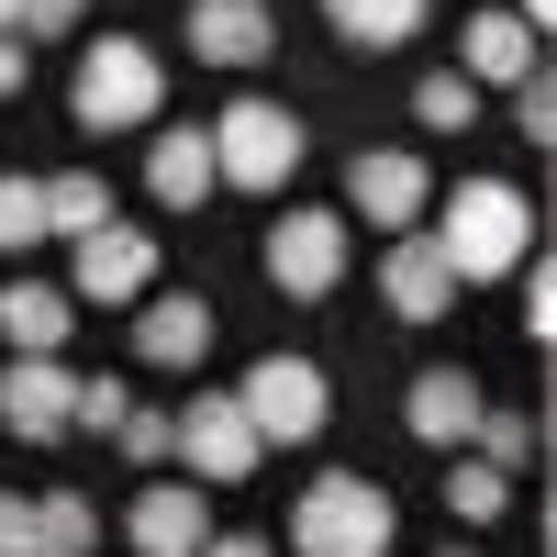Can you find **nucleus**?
Wrapping results in <instances>:
<instances>
[{
	"mask_svg": "<svg viewBox=\"0 0 557 557\" xmlns=\"http://www.w3.org/2000/svg\"><path fill=\"white\" fill-rule=\"evenodd\" d=\"M435 246L457 268V290H469V278H513L524 246H535V212H524L513 178H457L446 212H435Z\"/></svg>",
	"mask_w": 557,
	"mask_h": 557,
	"instance_id": "nucleus-1",
	"label": "nucleus"
},
{
	"mask_svg": "<svg viewBox=\"0 0 557 557\" xmlns=\"http://www.w3.org/2000/svg\"><path fill=\"white\" fill-rule=\"evenodd\" d=\"M290 546L301 557H391V491L380 480H312L290 502Z\"/></svg>",
	"mask_w": 557,
	"mask_h": 557,
	"instance_id": "nucleus-2",
	"label": "nucleus"
},
{
	"mask_svg": "<svg viewBox=\"0 0 557 557\" xmlns=\"http://www.w3.org/2000/svg\"><path fill=\"white\" fill-rule=\"evenodd\" d=\"M157 101H168V78H157V57H146L134 34H101V45L78 57V89H67V112H78L89 134H134Z\"/></svg>",
	"mask_w": 557,
	"mask_h": 557,
	"instance_id": "nucleus-3",
	"label": "nucleus"
},
{
	"mask_svg": "<svg viewBox=\"0 0 557 557\" xmlns=\"http://www.w3.org/2000/svg\"><path fill=\"white\" fill-rule=\"evenodd\" d=\"M290 168H301V112L223 101V123H212V178H223V190H278Z\"/></svg>",
	"mask_w": 557,
	"mask_h": 557,
	"instance_id": "nucleus-4",
	"label": "nucleus"
},
{
	"mask_svg": "<svg viewBox=\"0 0 557 557\" xmlns=\"http://www.w3.org/2000/svg\"><path fill=\"white\" fill-rule=\"evenodd\" d=\"M323 401H335V391H323L312 357H257L235 380V412L257 424V446H312L323 435Z\"/></svg>",
	"mask_w": 557,
	"mask_h": 557,
	"instance_id": "nucleus-5",
	"label": "nucleus"
},
{
	"mask_svg": "<svg viewBox=\"0 0 557 557\" xmlns=\"http://www.w3.org/2000/svg\"><path fill=\"white\" fill-rule=\"evenodd\" d=\"M268 278L290 301H323L346 278V212H278L268 223Z\"/></svg>",
	"mask_w": 557,
	"mask_h": 557,
	"instance_id": "nucleus-6",
	"label": "nucleus"
},
{
	"mask_svg": "<svg viewBox=\"0 0 557 557\" xmlns=\"http://www.w3.org/2000/svg\"><path fill=\"white\" fill-rule=\"evenodd\" d=\"M168 457H190V480H201V491H212V480H257V424L235 412V391H201L190 412H178Z\"/></svg>",
	"mask_w": 557,
	"mask_h": 557,
	"instance_id": "nucleus-7",
	"label": "nucleus"
},
{
	"mask_svg": "<svg viewBox=\"0 0 557 557\" xmlns=\"http://www.w3.org/2000/svg\"><path fill=\"white\" fill-rule=\"evenodd\" d=\"M67 412H78V368L67 357H12L0 368V424H12L23 446H57Z\"/></svg>",
	"mask_w": 557,
	"mask_h": 557,
	"instance_id": "nucleus-8",
	"label": "nucleus"
},
{
	"mask_svg": "<svg viewBox=\"0 0 557 557\" xmlns=\"http://www.w3.org/2000/svg\"><path fill=\"white\" fill-rule=\"evenodd\" d=\"M346 201H357V223H380V235H412V223H424V201H435V178H424V157L368 146V157L346 168Z\"/></svg>",
	"mask_w": 557,
	"mask_h": 557,
	"instance_id": "nucleus-9",
	"label": "nucleus"
},
{
	"mask_svg": "<svg viewBox=\"0 0 557 557\" xmlns=\"http://www.w3.org/2000/svg\"><path fill=\"white\" fill-rule=\"evenodd\" d=\"M123 535L146 546V557H201V535H212L201 480H146V491H134V513H123Z\"/></svg>",
	"mask_w": 557,
	"mask_h": 557,
	"instance_id": "nucleus-10",
	"label": "nucleus"
},
{
	"mask_svg": "<svg viewBox=\"0 0 557 557\" xmlns=\"http://www.w3.org/2000/svg\"><path fill=\"white\" fill-rule=\"evenodd\" d=\"M380 301L401 312V323H435L446 301H457V268H446V246L412 223V235H391V257H380Z\"/></svg>",
	"mask_w": 557,
	"mask_h": 557,
	"instance_id": "nucleus-11",
	"label": "nucleus"
},
{
	"mask_svg": "<svg viewBox=\"0 0 557 557\" xmlns=\"http://www.w3.org/2000/svg\"><path fill=\"white\" fill-rule=\"evenodd\" d=\"M146 278H157V246L134 235V223H101V235H78V301L123 312V301H146Z\"/></svg>",
	"mask_w": 557,
	"mask_h": 557,
	"instance_id": "nucleus-12",
	"label": "nucleus"
},
{
	"mask_svg": "<svg viewBox=\"0 0 557 557\" xmlns=\"http://www.w3.org/2000/svg\"><path fill=\"white\" fill-rule=\"evenodd\" d=\"M268 45H278L268 0H190V57H212V67H268Z\"/></svg>",
	"mask_w": 557,
	"mask_h": 557,
	"instance_id": "nucleus-13",
	"label": "nucleus"
},
{
	"mask_svg": "<svg viewBox=\"0 0 557 557\" xmlns=\"http://www.w3.org/2000/svg\"><path fill=\"white\" fill-rule=\"evenodd\" d=\"M401 424L424 435L435 457H446V446H469V424H480V380H469V368H424V380L401 391Z\"/></svg>",
	"mask_w": 557,
	"mask_h": 557,
	"instance_id": "nucleus-14",
	"label": "nucleus"
},
{
	"mask_svg": "<svg viewBox=\"0 0 557 557\" xmlns=\"http://www.w3.org/2000/svg\"><path fill=\"white\" fill-rule=\"evenodd\" d=\"M146 190H157L168 212H201V201L223 190V178H212V134H201V123H168L157 146H146Z\"/></svg>",
	"mask_w": 557,
	"mask_h": 557,
	"instance_id": "nucleus-15",
	"label": "nucleus"
},
{
	"mask_svg": "<svg viewBox=\"0 0 557 557\" xmlns=\"http://www.w3.org/2000/svg\"><path fill=\"white\" fill-rule=\"evenodd\" d=\"M134 357H146V368H201V357H212V312H201L190 290L134 301Z\"/></svg>",
	"mask_w": 557,
	"mask_h": 557,
	"instance_id": "nucleus-16",
	"label": "nucleus"
},
{
	"mask_svg": "<svg viewBox=\"0 0 557 557\" xmlns=\"http://www.w3.org/2000/svg\"><path fill=\"white\" fill-rule=\"evenodd\" d=\"M457 78H469V89H513V78H535V34H524L513 12H469V45H457Z\"/></svg>",
	"mask_w": 557,
	"mask_h": 557,
	"instance_id": "nucleus-17",
	"label": "nucleus"
},
{
	"mask_svg": "<svg viewBox=\"0 0 557 557\" xmlns=\"http://www.w3.org/2000/svg\"><path fill=\"white\" fill-rule=\"evenodd\" d=\"M67 290H45V278H12V290H0V335H12V357H57L67 346Z\"/></svg>",
	"mask_w": 557,
	"mask_h": 557,
	"instance_id": "nucleus-18",
	"label": "nucleus"
},
{
	"mask_svg": "<svg viewBox=\"0 0 557 557\" xmlns=\"http://www.w3.org/2000/svg\"><path fill=\"white\" fill-rule=\"evenodd\" d=\"M412 23H424V0H335V34L357 45V57H391V45H412Z\"/></svg>",
	"mask_w": 557,
	"mask_h": 557,
	"instance_id": "nucleus-19",
	"label": "nucleus"
},
{
	"mask_svg": "<svg viewBox=\"0 0 557 557\" xmlns=\"http://www.w3.org/2000/svg\"><path fill=\"white\" fill-rule=\"evenodd\" d=\"M101 223H112V190H101V178H89V168H67V178H45V235H101Z\"/></svg>",
	"mask_w": 557,
	"mask_h": 557,
	"instance_id": "nucleus-20",
	"label": "nucleus"
},
{
	"mask_svg": "<svg viewBox=\"0 0 557 557\" xmlns=\"http://www.w3.org/2000/svg\"><path fill=\"white\" fill-rule=\"evenodd\" d=\"M469 446H480V469H502V480H524V469H535V424H524V412H491V401H480Z\"/></svg>",
	"mask_w": 557,
	"mask_h": 557,
	"instance_id": "nucleus-21",
	"label": "nucleus"
},
{
	"mask_svg": "<svg viewBox=\"0 0 557 557\" xmlns=\"http://www.w3.org/2000/svg\"><path fill=\"white\" fill-rule=\"evenodd\" d=\"M34 535H45V557H89V546H101V513H89L78 491H45L34 502Z\"/></svg>",
	"mask_w": 557,
	"mask_h": 557,
	"instance_id": "nucleus-22",
	"label": "nucleus"
},
{
	"mask_svg": "<svg viewBox=\"0 0 557 557\" xmlns=\"http://www.w3.org/2000/svg\"><path fill=\"white\" fill-rule=\"evenodd\" d=\"M34 235H45V178L0 168V257H12V246H34Z\"/></svg>",
	"mask_w": 557,
	"mask_h": 557,
	"instance_id": "nucleus-23",
	"label": "nucleus"
},
{
	"mask_svg": "<svg viewBox=\"0 0 557 557\" xmlns=\"http://www.w3.org/2000/svg\"><path fill=\"white\" fill-rule=\"evenodd\" d=\"M412 112H424L435 134H469V123H480V89H469V78H457V67H435L424 89H412Z\"/></svg>",
	"mask_w": 557,
	"mask_h": 557,
	"instance_id": "nucleus-24",
	"label": "nucleus"
},
{
	"mask_svg": "<svg viewBox=\"0 0 557 557\" xmlns=\"http://www.w3.org/2000/svg\"><path fill=\"white\" fill-rule=\"evenodd\" d=\"M502 502H513V480H502V469H480V457H469V469H446V513H457V524H491Z\"/></svg>",
	"mask_w": 557,
	"mask_h": 557,
	"instance_id": "nucleus-25",
	"label": "nucleus"
},
{
	"mask_svg": "<svg viewBox=\"0 0 557 557\" xmlns=\"http://www.w3.org/2000/svg\"><path fill=\"white\" fill-rule=\"evenodd\" d=\"M123 412H134V391H123V380H78V412H67V424H78V435H112Z\"/></svg>",
	"mask_w": 557,
	"mask_h": 557,
	"instance_id": "nucleus-26",
	"label": "nucleus"
},
{
	"mask_svg": "<svg viewBox=\"0 0 557 557\" xmlns=\"http://www.w3.org/2000/svg\"><path fill=\"white\" fill-rule=\"evenodd\" d=\"M168 435H178L168 412H123V424H112V446L134 457V469H157V457H168Z\"/></svg>",
	"mask_w": 557,
	"mask_h": 557,
	"instance_id": "nucleus-27",
	"label": "nucleus"
},
{
	"mask_svg": "<svg viewBox=\"0 0 557 557\" xmlns=\"http://www.w3.org/2000/svg\"><path fill=\"white\" fill-rule=\"evenodd\" d=\"M78 12L89 0H12V34L34 45V34H78Z\"/></svg>",
	"mask_w": 557,
	"mask_h": 557,
	"instance_id": "nucleus-28",
	"label": "nucleus"
},
{
	"mask_svg": "<svg viewBox=\"0 0 557 557\" xmlns=\"http://www.w3.org/2000/svg\"><path fill=\"white\" fill-rule=\"evenodd\" d=\"M513 112H524V146H546V134H557V89L546 78H513Z\"/></svg>",
	"mask_w": 557,
	"mask_h": 557,
	"instance_id": "nucleus-29",
	"label": "nucleus"
},
{
	"mask_svg": "<svg viewBox=\"0 0 557 557\" xmlns=\"http://www.w3.org/2000/svg\"><path fill=\"white\" fill-rule=\"evenodd\" d=\"M0 557H45V535H34V502H12V491H0Z\"/></svg>",
	"mask_w": 557,
	"mask_h": 557,
	"instance_id": "nucleus-30",
	"label": "nucleus"
},
{
	"mask_svg": "<svg viewBox=\"0 0 557 557\" xmlns=\"http://www.w3.org/2000/svg\"><path fill=\"white\" fill-rule=\"evenodd\" d=\"M524 335H557V278L524 268Z\"/></svg>",
	"mask_w": 557,
	"mask_h": 557,
	"instance_id": "nucleus-31",
	"label": "nucleus"
},
{
	"mask_svg": "<svg viewBox=\"0 0 557 557\" xmlns=\"http://www.w3.org/2000/svg\"><path fill=\"white\" fill-rule=\"evenodd\" d=\"M23 78H34V45H23V34H0V101H12Z\"/></svg>",
	"mask_w": 557,
	"mask_h": 557,
	"instance_id": "nucleus-32",
	"label": "nucleus"
},
{
	"mask_svg": "<svg viewBox=\"0 0 557 557\" xmlns=\"http://www.w3.org/2000/svg\"><path fill=\"white\" fill-rule=\"evenodd\" d=\"M201 557H268L257 535H201Z\"/></svg>",
	"mask_w": 557,
	"mask_h": 557,
	"instance_id": "nucleus-33",
	"label": "nucleus"
},
{
	"mask_svg": "<svg viewBox=\"0 0 557 557\" xmlns=\"http://www.w3.org/2000/svg\"><path fill=\"white\" fill-rule=\"evenodd\" d=\"M513 23H524V34H546V23H557V0H524V12H513Z\"/></svg>",
	"mask_w": 557,
	"mask_h": 557,
	"instance_id": "nucleus-34",
	"label": "nucleus"
},
{
	"mask_svg": "<svg viewBox=\"0 0 557 557\" xmlns=\"http://www.w3.org/2000/svg\"><path fill=\"white\" fill-rule=\"evenodd\" d=\"M0 34H12V0H0Z\"/></svg>",
	"mask_w": 557,
	"mask_h": 557,
	"instance_id": "nucleus-35",
	"label": "nucleus"
},
{
	"mask_svg": "<svg viewBox=\"0 0 557 557\" xmlns=\"http://www.w3.org/2000/svg\"><path fill=\"white\" fill-rule=\"evenodd\" d=\"M446 557H469V546H446Z\"/></svg>",
	"mask_w": 557,
	"mask_h": 557,
	"instance_id": "nucleus-36",
	"label": "nucleus"
},
{
	"mask_svg": "<svg viewBox=\"0 0 557 557\" xmlns=\"http://www.w3.org/2000/svg\"><path fill=\"white\" fill-rule=\"evenodd\" d=\"M323 12H335V0H323Z\"/></svg>",
	"mask_w": 557,
	"mask_h": 557,
	"instance_id": "nucleus-37",
	"label": "nucleus"
}]
</instances>
